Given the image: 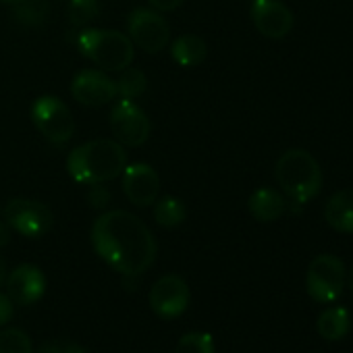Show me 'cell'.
<instances>
[{
	"instance_id": "15",
	"label": "cell",
	"mask_w": 353,
	"mask_h": 353,
	"mask_svg": "<svg viewBox=\"0 0 353 353\" xmlns=\"http://www.w3.org/2000/svg\"><path fill=\"white\" fill-rule=\"evenodd\" d=\"M248 208L250 214L258 221V223H274L279 221L285 210H287V200L281 192L270 190V188H260L256 190L250 200H248Z\"/></svg>"
},
{
	"instance_id": "27",
	"label": "cell",
	"mask_w": 353,
	"mask_h": 353,
	"mask_svg": "<svg viewBox=\"0 0 353 353\" xmlns=\"http://www.w3.org/2000/svg\"><path fill=\"white\" fill-rule=\"evenodd\" d=\"M13 314H15V303H13V299H11L7 293H0V326L9 324L11 318H13Z\"/></svg>"
},
{
	"instance_id": "17",
	"label": "cell",
	"mask_w": 353,
	"mask_h": 353,
	"mask_svg": "<svg viewBox=\"0 0 353 353\" xmlns=\"http://www.w3.org/2000/svg\"><path fill=\"white\" fill-rule=\"evenodd\" d=\"M206 54H208V46L196 34L179 36V38H176L170 44V57H172V61L179 65V67H183V69H194V67L202 65L206 61Z\"/></svg>"
},
{
	"instance_id": "31",
	"label": "cell",
	"mask_w": 353,
	"mask_h": 353,
	"mask_svg": "<svg viewBox=\"0 0 353 353\" xmlns=\"http://www.w3.org/2000/svg\"><path fill=\"white\" fill-rule=\"evenodd\" d=\"M349 289H351V293H353V266L349 268V272H347V283H345Z\"/></svg>"
},
{
	"instance_id": "24",
	"label": "cell",
	"mask_w": 353,
	"mask_h": 353,
	"mask_svg": "<svg viewBox=\"0 0 353 353\" xmlns=\"http://www.w3.org/2000/svg\"><path fill=\"white\" fill-rule=\"evenodd\" d=\"M174 353H214V339L208 332H188L176 343Z\"/></svg>"
},
{
	"instance_id": "16",
	"label": "cell",
	"mask_w": 353,
	"mask_h": 353,
	"mask_svg": "<svg viewBox=\"0 0 353 353\" xmlns=\"http://www.w3.org/2000/svg\"><path fill=\"white\" fill-rule=\"evenodd\" d=\"M324 219L336 233L353 235V190L332 194L324 206Z\"/></svg>"
},
{
	"instance_id": "21",
	"label": "cell",
	"mask_w": 353,
	"mask_h": 353,
	"mask_svg": "<svg viewBox=\"0 0 353 353\" xmlns=\"http://www.w3.org/2000/svg\"><path fill=\"white\" fill-rule=\"evenodd\" d=\"M148 90V77L143 71L139 69H133V67H127L121 71L119 79H117V94L121 98H127V100H135L139 98L143 92Z\"/></svg>"
},
{
	"instance_id": "8",
	"label": "cell",
	"mask_w": 353,
	"mask_h": 353,
	"mask_svg": "<svg viewBox=\"0 0 353 353\" xmlns=\"http://www.w3.org/2000/svg\"><path fill=\"white\" fill-rule=\"evenodd\" d=\"M110 131L121 145L137 148L148 141L152 123L141 106H137L133 100L121 98L110 108Z\"/></svg>"
},
{
	"instance_id": "23",
	"label": "cell",
	"mask_w": 353,
	"mask_h": 353,
	"mask_svg": "<svg viewBox=\"0 0 353 353\" xmlns=\"http://www.w3.org/2000/svg\"><path fill=\"white\" fill-rule=\"evenodd\" d=\"M0 353H34L32 339L21 328L0 330Z\"/></svg>"
},
{
	"instance_id": "1",
	"label": "cell",
	"mask_w": 353,
	"mask_h": 353,
	"mask_svg": "<svg viewBox=\"0 0 353 353\" xmlns=\"http://www.w3.org/2000/svg\"><path fill=\"white\" fill-rule=\"evenodd\" d=\"M92 248L114 272L137 279L156 260V239L141 219L127 210L102 212L92 225Z\"/></svg>"
},
{
	"instance_id": "13",
	"label": "cell",
	"mask_w": 353,
	"mask_h": 353,
	"mask_svg": "<svg viewBox=\"0 0 353 353\" xmlns=\"http://www.w3.org/2000/svg\"><path fill=\"white\" fill-rule=\"evenodd\" d=\"M250 15L256 30L268 40H283L295 23L291 9L281 0H252Z\"/></svg>"
},
{
	"instance_id": "7",
	"label": "cell",
	"mask_w": 353,
	"mask_h": 353,
	"mask_svg": "<svg viewBox=\"0 0 353 353\" xmlns=\"http://www.w3.org/2000/svg\"><path fill=\"white\" fill-rule=\"evenodd\" d=\"M127 36L133 46L141 48L148 54L162 52L170 42V26L162 13L154 9H133L127 17Z\"/></svg>"
},
{
	"instance_id": "29",
	"label": "cell",
	"mask_w": 353,
	"mask_h": 353,
	"mask_svg": "<svg viewBox=\"0 0 353 353\" xmlns=\"http://www.w3.org/2000/svg\"><path fill=\"white\" fill-rule=\"evenodd\" d=\"M13 237V229L9 227L7 221H0V248H5Z\"/></svg>"
},
{
	"instance_id": "12",
	"label": "cell",
	"mask_w": 353,
	"mask_h": 353,
	"mask_svg": "<svg viewBox=\"0 0 353 353\" xmlns=\"http://www.w3.org/2000/svg\"><path fill=\"white\" fill-rule=\"evenodd\" d=\"M71 96L83 106H104L112 102L117 94V81L102 69H83L71 81Z\"/></svg>"
},
{
	"instance_id": "11",
	"label": "cell",
	"mask_w": 353,
	"mask_h": 353,
	"mask_svg": "<svg viewBox=\"0 0 353 353\" xmlns=\"http://www.w3.org/2000/svg\"><path fill=\"white\" fill-rule=\"evenodd\" d=\"M121 185L127 200L137 208H148L158 200L160 176L145 162L127 164L121 172Z\"/></svg>"
},
{
	"instance_id": "22",
	"label": "cell",
	"mask_w": 353,
	"mask_h": 353,
	"mask_svg": "<svg viewBox=\"0 0 353 353\" xmlns=\"http://www.w3.org/2000/svg\"><path fill=\"white\" fill-rule=\"evenodd\" d=\"M100 15L98 0H69L67 19L73 28H88Z\"/></svg>"
},
{
	"instance_id": "28",
	"label": "cell",
	"mask_w": 353,
	"mask_h": 353,
	"mask_svg": "<svg viewBox=\"0 0 353 353\" xmlns=\"http://www.w3.org/2000/svg\"><path fill=\"white\" fill-rule=\"evenodd\" d=\"M148 3H150V9H154L158 13H168V11L179 9L185 0H148Z\"/></svg>"
},
{
	"instance_id": "10",
	"label": "cell",
	"mask_w": 353,
	"mask_h": 353,
	"mask_svg": "<svg viewBox=\"0 0 353 353\" xmlns=\"http://www.w3.org/2000/svg\"><path fill=\"white\" fill-rule=\"evenodd\" d=\"M148 301L156 316L164 320L179 318L190 305V285L179 274H164L152 285Z\"/></svg>"
},
{
	"instance_id": "26",
	"label": "cell",
	"mask_w": 353,
	"mask_h": 353,
	"mask_svg": "<svg viewBox=\"0 0 353 353\" xmlns=\"http://www.w3.org/2000/svg\"><path fill=\"white\" fill-rule=\"evenodd\" d=\"M36 353H88L81 345L73 341H46Z\"/></svg>"
},
{
	"instance_id": "18",
	"label": "cell",
	"mask_w": 353,
	"mask_h": 353,
	"mask_svg": "<svg viewBox=\"0 0 353 353\" xmlns=\"http://www.w3.org/2000/svg\"><path fill=\"white\" fill-rule=\"evenodd\" d=\"M351 328V316L347 312V307L343 305H334L324 310L318 320H316V330L322 339L326 341H341Z\"/></svg>"
},
{
	"instance_id": "6",
	"label": "cell",
	"mask_w": 353,
	"mask_h": 353,
	"mask_svg": "<svg viewBox=\"0 0 353 353\" xmlns=\"http://www.w3.org/2000/svg\"><path fill=\"white\" fill-rule=\"evenodd\" d=\"M347 283V268L339 256H316L305 272V291L318 303H332L341 297Z\"/></svg>"
},
{
	"instance_id": "19",
	"label": "cell",
	"mask_w": 353,
	"mask_h": 353,
	"mask_svg": "<svg viewBox=\"0 0 353 353\" xmlns=\"http://www.w3.org/2000/svg\"><path fill=\"white\" fill-rule=\"evenodd\" d=\"M9 7L13 19L26 28H38L48 17V3L46 0H0Z\"/></svg>"
},
{
	"instance_id": "30",
	"label": "cell",
	"mask_w": 353,
	"mask_h": 353,
	"mask_svg": "<svg viewBox=\"0 0 353 353\" xmlns=\"http://www.w3.org/2000/svg\"><path fill=\"white\" fill-rule=\"evenodd\" d=\"M5 281H7V262L3 256H0V287H3Z\"/></svg>"
},
{
	"instance_id": "4",
	"label": "cell",
	"mask_w": 353,
	"mask_h": 353,
	"mask_svg": "<svg viewBox=\"0 0 353 353\" xmlns=\"http://www.w3.org/2000/svg\"><path fill=\"white\" fill-rule=\"evenodd\" d=\"M77 50L92 61L98 69L121 73L131 67L135 59V46L129 36L117 30H100V28H81L75 38Z\"/></svg>"
},
{
	"instance_id": "5",
	"label": "cell",
	"mask_w": 353,
	"mask_h": 353,
	"mask_svg": "<svg viewBox=\"0 0 353 353\" xmlns=\"http://www.w3.org/2000/svg\"><path fill=\"white\" fill-rule=\"evenodd\" d=\"M32 123L57 148L67 145L75 135V119L69 106L59 96H40L34 100L30 110Z\"/></svg>"
},
{
	"instance_id": "2",
	"label": "cell",
	"mask_w": 353,
	"mask_h": 353,
	"mask_svg": "<svg viewBox=\"0 0 353 353\" xmlns=\"http://www.w3.org/2000/svg\"><path fill=\"white\" fill-rule=\"evenodd\" d=\"M127 166V152L117 139H92L71 150L67 172L81 185L106 183L121 176Z\"/></svg>"
},
{
	"instance_id": "3",
	"label": "cell",
	"mask_w": 353,
	"mask_h": 353,
	"mask_svg": "<svg viewBox=\"0 0 353 353\" xmlns=\"http://www.w3.org/2000/svg\"><path fill=\"white\" fill-rule=\"evenodd\" d=\"M274 179L289 200L305 204L322 190V168L307 150L291 148L279 156L274 164Z\"/></svg>"
},
{
	"instance_id": "25",
	"label": "cell",
	"mask_w": 353,
	"mask_h": 353,
	"mask_svg": "<svg viewBox=\"0 0 353 353\" xmlns=\"http://www.w3.org/2000/svg\"><path fill=\"white\" fill-rule=\"evenodd\" d=\"M85 200L92 208L96 210H104L108 204H110V192L104 183H94V185H88V194H85Z\"/></svg>"
},
{
	"instance_id": "9",
	"label": "cell",
	"mask_w": 353,
	"mask_h": 353,
	"mask_svg": "<svg viewBox=\"0 0 353 353\" xmlns=\"http://www.w3.org/2000/svg\"><path fill=\"white\" fill-rule=\"evenodd\" d=\"M5 221L19 235L28 239H40L52 229L54 216L52 210L38 200L15 198L5 206Z\"/></svg>"
},
{
	"instance_id": "14",
	"label": "cell",
	"mask_w": 353,
	"mask_h": 353,
	"mask_svg": "<svg viewBox=\"0 0 353 353\" xmlns=\"http://www.w3.org/2000/svg\"><path fill=\"white\" fill-rule=\"evenodd\" d=\"M5 285L7 295L17 305H32L46 293V276L34 264H19L11 274H7Z\"/></svg>"
},
{
	"instance_id": "20",
	"label": "cell",
	"mask_w": 353,
	"mask_h": 353,
	"mask_svg": "<svg viewBox=\"0 0 353 353\" xmlns=\"http://www.w3.org/2000/svg\"><path fill=\"white\" fill-rule=\"evenodd\" d=\"M152 206H154V221L162 229H174L181 223H185V219H188L185 204L174 196H164V198L156 200Z\"/></svg>"
}]
</instances>
